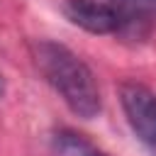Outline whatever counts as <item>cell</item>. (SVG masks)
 Instances as JSON below:
<instances>
[{
  "mask_svg": "<svg viewBox=\"0 0 156 156\" xmlns=\"http://www.w3.org/2000/svg\"><path fill=\"white\" fill-rule=\"evenodd\" d=\"M119 17V32L141 34L156 22V0H110Z\"/></svg>",
  "mask_w": 156,
  "mask_h": 156,
  "instance_id": "277c9868",
  "label": "cell"
},
{
  "mask_svg": "<svg viewBox=\"0 0 156 156\" xmlns=\"http://www.w3.org/2000/svg\"><path fill=\"white\" fill-rule=\"evenodd\" d=\"M34 61L41 76L46 78V83L61 95V100L73 115L83 119H93L100 112L102 100H100L98 80L88 68V63L80 56H76L68 46L56 41H37Z\"/></svg>",
  "mask_w": 156,
  "mask_h": 156,
  "instance_id": "6da1fadb",
  "label": "cell"
},
{
  "mask_svg": "<svg viewBox=\"0 0 156 156\" xmlns=\"http://www.w3.org/2000/svg\"><path fill=\"white\" fill-rule=\"evenodd\" d=\"M66 17L90 32V34H117L119 32V17L112 2L105 0H66L63 2Z\"/></svg>",
  "mask_w": 156,
  "mask_h": 156,
  "instance_id": "3957f363",
  "label": "cell"
},
{
  "mask_svg": "<svg viewBox=\"0 0 156 156\" xmlns=\"http://www.w3.org/2000/svg\"><path fill=\"white\" fill-rule=\"evenodd\" d=\"M51 146H54L56 156H105L93 141H88L85 136H80L71 129L56 132L51 139Z\"/></svg>",
  "mask_w": 156,
  "mask_h": 156,
  "instance_id": "5b68a950",
  "label": "cell"
},
{
  "mask_svg": "<svg viewBox=\"0 0 156 156\" xmlns=\"http://www.w3.org/2000/svg\"><path fill=\"white\" fill-rule=\"evenodd\" d=\"M119 100L132 132L156 156V95L139 83H124L119 88Z\"/></svg>",
  "mask_w": 156,
  "mask_h": 156,
  "instance_id": "7a4b0ae2",
  "label": "cell"
},
{
  "mask_svg": "<svg viewBox=\"0 0 156 156\" xmlns=\"http://www.w3.org/2000/svg\"><path fill=\"white\" fill-rule=\"evenodd\" d=\"M5 93V80H2V73H0V95Z\"/></svg>",
  "mask_w": 156,
  "mask_h": 156,
  "instance_id": "8992f818",
  "label": "cell"
}]
</instances>
